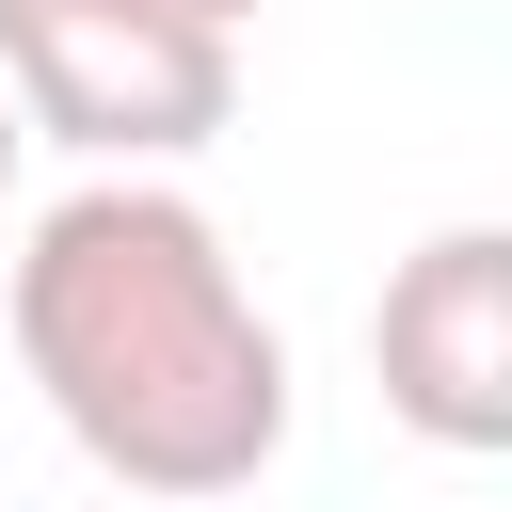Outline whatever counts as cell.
<instances>
[{
	"label": "cell",
	"mask_w": 512,
	"mask_h": 512,
	"mask_svg": "<svg viewBox=\"0 0 512 512\" xmlns=\"http://www.w3.org/2000/svg\"><path fill=\"white\" fill-rule=\"evenodd\" d=\"M16 368L64 416V448L160 512H224L288 464V336L240 288L224 224L160 160H96L16 240Z\"/></svg>",
	"instance_id": "6da1fadb"
},
{
	"label": "cell",
	"mask_w": 512,
	"mask_h": 512,
	"mask_svg": "<svg viewBox=\"0 0 512 512\" xmlns=\"http://www.w3.org/2000/svg\"><path fill=\"white\" fill-rule=\"evenodd\" d=\"M0 80H16L32 144L192 160L240 112V32H192L160 0H0Z\"/></svg>",
	"instance_id": "7a4b0ae2"
},
{
	"label": "cell",
	"mask_w": 512,
	"mask_h": 512,
	"mask_svg": "<svg viewBox=\"0 0 512 512\" xmlns=\"http://www.w3.org/2000/svg\"><path fill=\"white\" fill-rule=\"evenodd\" d=\"M368 368L416 448H512V224H432L368 304Z\"/></svg>",
	"instance_id": "3957f363"
},
{
	"label": "cell",
	"mask_w": 512,
	"mask_h": 512,
	"mask_svg": "<svg viewBox=\"0 0 512 512\" xmlns=\"http://www.w3.org/2000/svg\"><path fill=\"white\" fill-rule=\"evenodd\" d=\"M16 160H32V112H16V80H0V192H16Z\"/></svg>",
	"instance_id": "277c9868"
},
{
	"label": "cell",
	"mask_w": 512,
	"mask_h": 512,
	"mask_svg": "<svg viewBox=\"0 0 512 512\" xmlns=\"http://www.w3.org/2000/svg\"><path fill=\"white\" fill-rule=\"evenodd\" d=\"M160 16H192V32H240V16H256V0H160Z\"/></svg>",
	"instance_id": "5b68a950"
}]
</instances>
